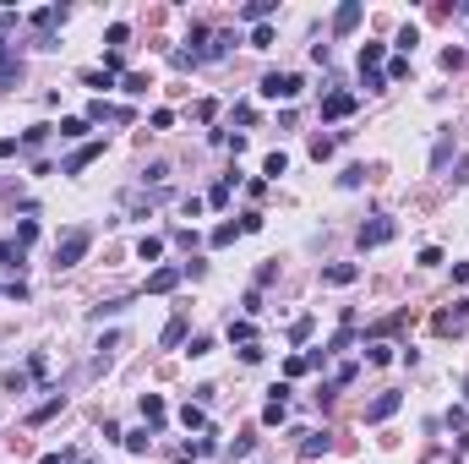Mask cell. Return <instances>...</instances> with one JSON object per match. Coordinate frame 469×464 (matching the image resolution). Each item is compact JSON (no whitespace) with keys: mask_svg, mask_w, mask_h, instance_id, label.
I'll use <instances>...</instances> for the list:
<instances>
[{"mask_svg":"<svg viewBox=\"0 0 469 464\" xmlns=\"http://www.w3.org/2000/svg\"><path fill=\"white\" fill-rule=\"evenodd\" d=\"M382 66V44H360V71H377Z\"/></svg>","mask_w":469,"mask_h":464,"instance_id":"603a6c76","label":"cell"},{"mask_svg":"<svg viewBox=\"0 0 469 464\" xmlns=\"http://www.w3.org/2000/svg\"><path fill=\"white\" fill-rule=\"evenodd\" d=\"M235 235H240V224H219V230L207 235V240H213V246H229V240H235Z\"/></svg>","mask_w":469,"mask_h":464,"instance_id":"836d02e7","label":"cell"},{"mask_svg":"<svg viewBox=\"0 0 469 464\" xmlns=\"http://www.w3.org/2000/svg\"><path fill=\"white\" fill-rule=\"evenodd\" d=\"M142 421H147V432L169 421V410H164V399H159V393H142Z\"/></svg>","mask_w":469,"mask_h":464,"instance_id":"7c38bea8","label":"cell"},{"mask_svg":"<svg viewBox=\"0 0 469 464\" xmlns=\"http://www.w3.org/2000/svg\"><path fill=\"white\" fill-rule=\"evenodd\" d=\"M464 393H469V377H464Z\"/></svg>","mask_w":469,"mask_h":464,"instance_id":"bcb514c9","label":"cell"},{"mask_svg":"<svg viewBox=\"0 0 469 464\" xmlns=\"http://www.w3.org/2000/svg\"><path fill=\"white\" fill-rule=\"evenodd\" d=\"M39 464H77V448H61V453H44Z\"/></svg>","mask_w":469,"mask_h":464,"instance_id":"b9f144b4","label":"cell"},{"mask_svg":"<svg viewBox=\"0 0 469 464\" xmlns=\"http://www.w3.org/2000/svg\"><path fill=\"white\" fill-rule=\"evenodd\" d=\"M333 148H339V137H311V159H317V164H322Z\"/></svg>","mask_w":469,"mask_h":464,"instance_id":"d4e9b609","label":"cell"},{"mask_svg":"<svg viewBox=\"0 0 469 464\" xmlns=\"http://www.w3.org/2000/svg\"><path fill=\"white\" fill-rule=\"evenodd\" d=\"M39 240V219H22L17 224V246H33Z\"/></svg>","mask_w":469,"mask_h":464,"instance_id":"484cf974","label":"cell"},{"mask_svg":"<svg viewBox=\"0 0 469 464\" xmlns=\"http://www.w3.org/2000/svg\"><path fill=\"white\" fill-rule=\"evenodd\" d=\"M224 202H229V181H219V186L207 191V208H224Z\"/></svg>","mask_w":469,"mask_h":464,"instance_id":"8d00e7d4","label":"cell"},{"mask_svg":"<svg viewBox=\"0 0 469 464\" xmlns=\"http://www.w3.org/2000/svg\"><path fill=\"white\" fill-rule=\"evenodd\" d=\"M289 421V399H267V410H262V426H284Z\"/></svg>","mask_w":469,"mask_h":464,"instance_id":"9a60e30c","label":"cell"},{"mask_svg":"<svg viewBox=\"0 0 469 464\" xmlns=\"http://www.w3.org/2000/svg\"><path fill=\"white\" fill-rule=\"evenodd\" d=\"M49 131H55V126H33V131H28V137H22V148H39V142H44V137H49Z\"/></svg>","mask_w":469,"mask_h":464,"instance_id":"ee69618b","label":"cell"},{"mask_svg":"<svg viewBox=\"0 0 469 464\" xmlns=\"http://www.w3.org/2000/svg\"><path fill=\"white\" fill-rule=\"evenodd\" d=\"M11 153H17V142H11V137H0V159H11Z\"/></svg>","mask_w":469,"mask_h":464,"instance_id":"f6af8a7d","label":"cell"},{"mask_svg":"<svg viewBox=\"0 0 469 464\" xmlns=\"http://www.w3.org/2000/svg\"><path fill=\"white\" fill-rule=\"evenodd\" d=\"M355 279H360L355 262H327V268H322V284H355Z\"/></svg>","mask_w":469,"mask_h":464,"instance_id":"30bf717a","label":"cell"},{"mask_svg":"<svg viewBox=\"0 0 469 464\" xmlns=\"http://www.w3.org/2000/svg\"><path fill=\"white\" fill-rule=\"evenodd\" d=\"M87 115H71V121H61V137H71V142H82V137H87Z\"/></svg>","mask_w":469,"mask_h":464,"instance_id":"ffe728a7","label":"cell"},{"mask_svg":"<svg viewBox=\"0 0 469 464\" xmlns=\"http://www.w3.org/2000/svg\"><path fill=\"white\" fill-rule=\"evenodd\" d=\"M360 83H366V93H382V87H388V77H382V71H360Z\"/></svg>","mask_w":469,"mask_h":464,"instance_id":"f35d334b","label":"cell"},{"mask_svg":"<svg viewBox=\"0 0 469 464\" xmlns=\"http://www.w3.org/2000/svg\"><path fill=\"white\" fill-rule=\"evenodd\" d=\"M66 17H71L66 6H44V11H33V28L44 33V44H39V49H55V44H49V28H55V22H66Z\"/></svg>","mask_w":469,"mask_h":464,"instance_id":"8992f818","label":"cell"},{"mask_svg":"<svg viewBox=\"0 0 469 464\" xmlns=\"http://www.w3.org/2000/svg\"><path fill=\"white\" fill-rule=\"evenodd\" d=\"M300 87H306L300 71H267L262 77V99H284L289 104V99H300Z\"/></svg>","mask_w":469,"mask_h":464,"instance_id":"7a4b0ae2","label":"cell"},{"mask_svg":"<svg viewBox=\"0 0 469 464\" xmlns=\"http://www.w3.org/2000/svg\"><path fill=\"white\" fill-rule=\"evenodd\" d=\"M87 246H93V230H87V224L66 230L61 240H55V268H77L82 257H87Z\"/></svg>","mask_w":469,"mask_h":464,"instance_id":"6da1fadb","label":"cell"},{"mask_svg":"<svg viewBox=\"0 0 469 464\" xmlns=\"http://www.w3.org/2000/svg\"><path fill=\"white\" fill-rule=\"evenodd\" d=\"M251 448H257V443H251V437H235V443H229L224 453H229V459H251Z\"/></svg>","mask_w":469,"mask_h":464,"instance_id":"e575fe53","label":"cell"},{"mask_svg":"<svg viewBox=\"0 0 469 464\" xmlns=\"http://www.w3.org/2000/svg\"><path fill=\"white\" fill-rule=\"evenodd\" d=\"M355 104H360L355 93H327L322 99V121H344V115H355Z\"/></svg>","mask_w":469,"mask_h":464,"instance_id":"5b68a950","label":"cell"},{"mask_svg":"<svg viewBox=\"0 0 469 464\" xmlns=\"http://www.w3.org/2000/svg\"><path fill=\"white\" fill-rule=\"evenodd\" d=\"M360 181H366V169H360V164H349L344 175H339V186H344V191H355V186H360Z\"/></svg>","mask_w":469,"mask_h":464,"instance_id":"4dcf8cb0","label":"cell"},{"mask_svg":"<svg viewBox=\"0 0 469 464\" xmlns=\"http://www.w3.org/2000/svg\"><path fill=\"white\" fill-rule=\"evenodd\" d=\"M159 252H164V240H159V235H142V246H137V257H142V262H153Z\"/></svg>","mask_w":469,"mask_h":464,"instance_id":"f546056e","label":"cell"},{"mask_svg":"<svg viewBox=\"0 0 469 464\" xmlns=\"http://www.w3.org/2000/svg\"><path fill=\"white\" fill-rule=\"evenodd\" d=\"M393 235H398V219H388V213H377L371 224H360V252H371V246H388Z\"/></svg>","mask_w":469,"mask_h":464,"instance_id":"3957f363","label":"cell"},{"mask_svg":"<svg viewBox=\"0 0 469 464\" xmlns=\"http://www.w3.org/2000/svg\"><path fill=\"white\" fill-rule=\"evenodd\" d=\"M300 437H306V443H300V453H306V459L327 453V432H300Z\"/></svg>","mask_w":469,"mask_h":464,"instance_id":"44dd1931","label":"cell"},{"mask_svg":"<svg viewBox=\"0 0 469 464\" xmlns=\"http://www.w3.org/2000/svg\"><path fill=\"white\" fill-rule=\"evenodd\" d=\"M126 39H131V28H126V22H115V28H109V49H121Z\"/></svg>","mask_w":469,"mask_h":464,"instance_id":"7bdbcfd3","label":"cell"},{"mask_svg":"<svg viewBox=\"0 0 469 464\" xmlns=\"http://www.w3.org/2000/svg\"><path fill=\"white\" fill-rule=\"evenodd\" d=\"M229 338H235V344H257V322H251V317L229 322Z\"/></svg>","mask_w":469,"mask_h":464,"instance_id":"e0dca14e","label":"cell"},{"mask_svg":"<svg viewBox=\"0 0 469 464\" xmlns=\"http://www.w3.org/2000/svg\"><path fill=\"white\" fill-rule=\"evenodd\" d=\"M366 360H371V366H388V360H393V344H371Z\"/></svg>","mask_w":469,"mask_h":464,"instance_id":"ab89813d","label":"cell"},{"mask_svg":"<svg viewBox=\"0 0 469 464\" xmlns=\"http://www.w3.org/2000/svg\"><path fill=\"white\" fill-rule=\"evenodd\" d=\"M311 338V317H295V322H289V344H306Z\"/></svg>","mask_w":469,"mask_h":464,"instance_id":"4316f807","label":"cell"},{"mask_svg":"<svg viewBox=\"0 0 469 464\" xmlns=\"http://www.w3.org/2000/svg\"><path fill=\"white\" fill-rule=\"evenodd\" d=\"M398 404H404V393H377V399L366 404V421H371V426H382L388 415H398Z\"/></svg>","mask_w":469,"mask_h":464,"instance_id":"277c9868","label":"cell"},{"mask_svg":"<svg viewBox=\"0 0 469 464\" xmlns=\"http://www.w3.org/2000/svg\"><path fill=\"white\" fill-rule=\"evenodd\" d=\"M159 344H164V350H175V344H185V317H169V322H164Z\"/></svg>","mask_w":469,"mask_h":464,"instance_id":"5bb4252c","label":"cell"},{"mask_svg":"<svg viewBox=\"0 0 469 464\" xmlns=\"http://www.w3.org/2000/svg\"><path fill=\"white\" fill-rule=\"evenodd\" d=\"M284 169H289V159H284V153H267V164H262V175H267V181H279Z\"/></svg>","mask_w":469,"mask_h":464,"instance_id":"f1b7e54d","label":"cell"},{"mask_svg":"<svg viewBox=\"0 0 469 464\" xmlns=\"http://www.w3.org/2000/svg\"><path fill=\"white\" fill-rule=\"evenodd\" d=\"M240 17H245V22H257V28H262V22L273 17V0H251V6H240Z\"/></svg>","mask_w":469,"mask_h":464,"instance_id":"2e32d148","label":"cell"},{"mask_svg":"<svg viewBox=\"0 0 469 464\" xmlns=\"http://www.w3.org/2000/svg\"><path fill=\"white\" fill-rule=\"evenodd\" d=\"M181 279H185V268H159V274H147V295H169Z\"/></svg>","mask_w":469,"mask_h":464,"instance_id":"9c48e42d","label":"cell"},{"mask_svg":"<svg viewBox=\"0 0 469 464\" xmlns=\"http://www.w3.org/2000/svg\"><path fill=\"white\" fill-rule=\"evenodd\" d=\"M181 426H185V432H207V415H202V404H185V410H181Z\"/></svg>","mask_w":469,"mask_h":464,"instance_id":"ac0fdd59","label":"cell"},{"mask_svg":"<svg viewBox=\"0 0 469 464\" xmlns=\"http://www.w3.org/2000/svg\"><path fill=\"white\" fill-rule=\"evenodd\" d=\"M306 372H311L306 355H289V360H284V377H306Z\"/></svg>","mask_w":469,"mask_h":464,"instance_id":"74e56055","label":"cell"},{"mask_svg":"<svg viewBox=\"0 0 469 464\" xmlns=\"http://www.w3.org/2000/svg\"><path fill=\"white\" fill-rule=\"evenodd\" d=\"M121 443H126V453H147V443H153V432H147V426H142V432H126Z\"/></svg>","mask_w":469,"mask_h":464,"instance_id":"7402d4cb","label":"cell"},{"mask_svg":"<svg viewBox=\"0 0 469 464\" xmlns=\"http://www.w3.org/2000/svg\"><path fill=\"white\" fill-rule=\"evenodd\" d=\"M267 44H273V28H267V22H262V28H251V49H267Z\"/></svg>","mask_w":469,"mask_h":464,"instance_id":"60d3db41","label":"cell"},{"mask_svg":"<svg viewBox=\"0 0 469 464\" xmlns=\"http://www.w3.org/2000/svg\"><path fill=\"white\" fill-rule=\"evenodd\" d=\"M453 159V131H442V137H437V148H431V169H442Z\"/></svg>","mask_w":469,"mask_h":464,"instance_id":"d6986e66","label":"cell"},{"mask_svg":"<svg viewBox=\"0 0 469 464\" xmlns=\"http://www.w3.org/2000/svg\"><path fill=\"white\" fill-rule=\"evenodd\" d=\"M99 153H104V142H99V137H93V142H82V148H77V153H71V159L61 164V175H77V169H87L93 159H99Z\"/></svg>","mask_w":469,"mask_h":464,"instance_id":"52a82bcc","label":"cell"},{"mask_svg":"<svg viewBox=\"0 0 469 464\" xmlns=\"http://www.w3.org/2000/svg\"><path fill=\"white\" fill-rule=\"evenodd\" d=\"M22 262V246L17 240H0V268H17Z\"/></svg>","mask_w":469,"mask_h":464,"instance_id":"cb8c5ba5","label":"cell"},{"mask_svg":"<svg viewBox=\"0 0 469 464\" xmlns=\"http://www.w3.org/2000/svg\"><path fill=\"white\" fill-rule=\"evenodd\" d=\"M61 410H66V393H49V399L39 404V410H28V426H44L49 415H61Z\"/></svg>","mask_w":469,"mask_h":464,"instance_id":"8fae6325","label":"cell"},{"mask_svg":"<svg viewBox=\"0 0 469 464\" xmlns=\"http://www.w3.org/2000/svg\"><path fill=\"white\" fill-rule=\"evenodd\" d=\"M415 44H420V28H415V22H409V28H398V49H404V55L415 49Z\"/></svg>","mask_w":469,"mask_h":464,"instance_id":"1f68e13d","label":"cell"},{"mask_svg":"<svg viewBox=\"0 0 469 464\" xmlns=\"http://www.w3.org/2000/svg\"><path fill=\"white\" fill-rule=\"evenodd\" d=\"M185 355H191V360L213 355V338H207V334H197V338H191V344H185Z\"/></svg>","mask_w":469,"mask_h":464,"instance_id":"83f0119b","label":"cell"},{"mask_svg":"<svg viewBox=\"0 0 469 464\" xmlns=\"http://www.w3.org/2000/svg\"><path fill=\"white\" fill-rule=\"evenodd\" d=\"M464 322H469V306H464V300H458L453 312H437V317H431V328H437V334H458Z\"/></svg>","mask_w":469,"mask_h":464,"instance_id":"ba28073f","label":"cell"},{"mask_svg":"<svg viewBox=\"0 0 469 464\" xmlns=\"http://www.w3.org/2000/svg\"><path fill=\"white\" fill-rule=\"evenodd\" d=\"M355 28H360V6L349 0V6H339V11H333V33H355Z\"/></svg>","mask_w":469,"mask_h":464,"instance_id":"4fadbf2b","label":"cell"},{"mask_svg":"<svg viewBox=\"0 0 469 464\" xmlns=\"http://www.w3.org/2000/svg\"><path fill=\"white\" fill-rule=\"evenodd\" d=\"M126 312V300H99V306H93V317H99V322H104V317H121Z\"/></svg>","mask_w":469,"mask_h":464,"instance_id":"d590c367","label":"cell"},{"mask_svg":"<svg viewBox=\"0 0 469 464\" xmlns=\"http://www.w3.org/2000/svg\"><path fill=\"white\" fill-rule=\"evenodd\" d=\"M147 87H153V83H147V71H126V93H147Z\"/></svg>","mask_w":469,"mask_h":464,"instance_id":"d6a6232c","label":"cell"}]
</instances>
